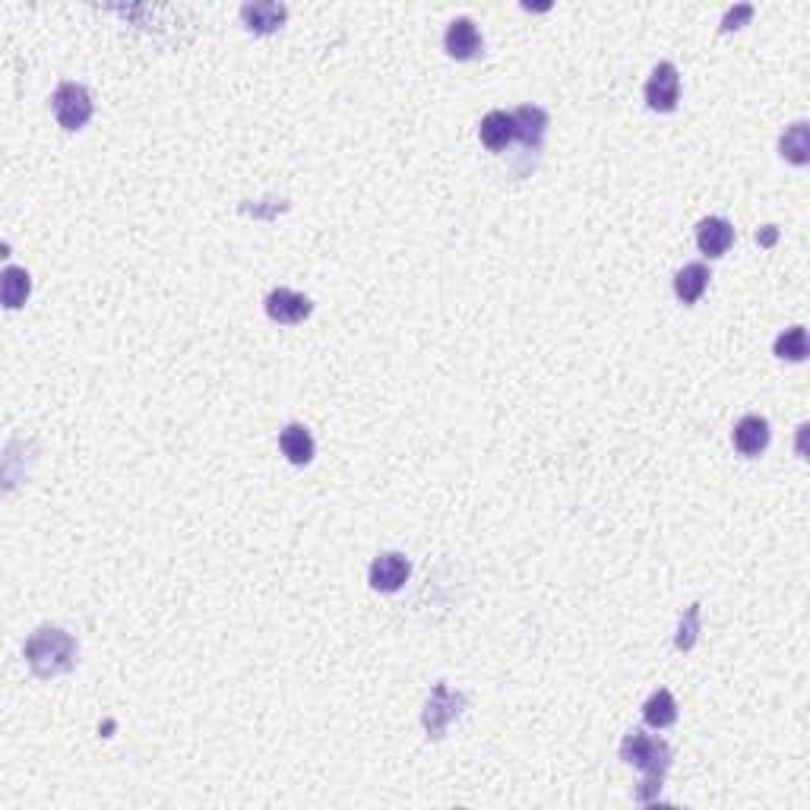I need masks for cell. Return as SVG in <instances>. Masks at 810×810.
<instances>
[{"instance_id": "obj_17", "label": "cell", "mask_w": 810, "mask_h": 810, "mask_svg": "<svg viewBox=\"0 0 810 810\" xmlns=\"http://www.w3.org/2000/svg\"><path fill=\"white\" fill-rule=\"evenodd\" d=\"M779 152H782V159L792 162V165H807L810 162V127H807V121H798V124H792L782 133Z\"/></svg>"}, {"instance_id": "obj_1", "label": "cell", "mask_w": 810, "mask_h": 810, "mask_svg": "<svg viewBox=\"0 0 810 810\" xmlns=\"http://www.w3.org/2000/svg\"><path fill=\"white\" fill-rule=\"evenodd\" d=\"M621 760L643 773V782H640V788H636V801L640 804L659 801L662 782H665L671 760H674L668 741L652 738V735H646V731H630V735L621 741Z\"/></svg>"}, {"instance_id": "obj_11", "label": "cell", "mask_w": 810, "mask_h": 810, "mask_svg": "<svg viewBox=\"0 0 810 810\" xmlns=\"http://www.w3.org/2000/svg\"><path fill=\"white\" fill-rule=\"evenodd\" d=\"M241 19L250 32L257 35H269L285 26L288 19V7L285 4H276V0H257V4H244L241 7Z\"/></svg>"}, {"instance_id": "obj_2", "label": "cell", "mask_w": 810, "mask_h": 810, "mask_svg": "<svg viewBox=\"0 0 810 810\" xmlns=\"http://www.w3.org/2000/svg\"><path fill=\"white\" fill-rule=\"evenodd\" d=\"M76 652L80 646L61 627H38L23 646L26 662L38 678H54V674L70 671L76 665Z\"/></svg>"}, {"instance_id": "obj_18", "label": "cell", "mask_w": 810, "mask_h": 810, "mask_svg": "<svg viewBox=\"0 0 810 810\" xmlns=\"http://www.w3.org/2000/svg\"><path fill=\"white\" fill-rule=\"evenodd\" d=\"M29 292H32V279H29L26 269L23 266H7L4 276H0V298H4V304L10 307V311L23 307Z\"/></svg>"}, {"instance_id": "obj_7", "label": "cell", "mask_w": 810, "mask_h": 810, "mask_svg": "<svg viewBox=\"0 0 810 810\" xmlns=\"http://www.w3.org/2000/svg\"><path fill=\"white\" fill-rule=\"evenodd\" d=\"M314 304L307 295L301 292H292V288H273V292L266 295V314L269 320H276L282 326H295V323H304L311 317Z\"/></svg>"}, {"instance_id": "obj_8", "label": "cell", "mask_w": 810, "mask_h": 810, "mask_svg": "<svg viewBox=\"0 0 810 810\" xmlns=\"http://www.w3.org/2000/svg\"><path fill=\"white\" fill-rule=\"evenodd\" d=\"M409 576H412L409 557L399 554V551H387V554L374 557L368 580L377 592H399L405 583H409Z\"/></svg>"}, {"instance_id": "obj_21", "label": "cell", "mask_w": 810, "mask_h": 810, "mask_svg": "<svg viewBox=\"0 0 810 810\" xmlns=\"http://www.w3.org/2000/svg\"><path fill=\"white\" fill-rule=\"evenodd\" d=\"M754 16V7L750 4H741V7H731L722 19V32H731V29H741L747 19Z\"/></svg>"}, {"instance_id": "obj_5", "label": "cell", "mask_w": 810, "mask_h": 810, "mask_svg": "<svg viewBox=\"0 0 810 810\" xmlns=\"http://www.w3.org/2000/svg\"><path fill=\"white\" fill-rule=\"evenodd\" d=\"M681 102V73L671 61L655 64L646 80V105L659 114H671Z\"/></svg>"}, {"instance_id": "obj_10", "label": "cell", "mask_w": 810, "mask_h": 810, "mask_svg": "<svg viewBox=\"0 0 810 810\" xmlns=\"http://www.w3.org/2000/svg\"><path fill=\"white\" fill-rule=\"evenodd\" d=\"M731 244H735V228H731L728 219L722 216H709L697 225V247L703 250V254L709 260H716V257H725Z\"/></svg>"}, {"instance_id": "obj_19", "label": "cell", "mask_w": 810, "mask_h": 810, "mask_svg": "<svg viewBox=\"0 0 810 810\" xmlns=\"http://www.w3.org/2000/svg\"><path fill=\"white\" fill-rule=\"evenodd\" d=\"M776 355L782 361H804L807 358V330L804 326H788L776 339Z\"/></svg>"}, {"instance_id": "obj_15", "label": "cell", "mask_w": 810, "mask_h": 810, "mask_svg": "<svg viewBox=\"0 0 810 810\" xmlns=\"http://www.w3.org/2000/svg\"><path fill=\"white\" fill-rule=\"evenodd\" d=\"M709 266L706 263H687L678 276H674V295L684 304H697L709 288Z\"/></svg>"}, {"instance_id": "obj_6", "label": "cell", "mask_w": 810, "mask_h": 810, "mask_svg": "<svg viewBox=\"0 0 810 810\" xmlns=\"http://www.w3.org/2000/svg\"><path fill=\"white\" fill-rule=\"evenodd\" d=\"M443 48H447L453 61H475L485 51V38H481L478 26L469 16H456L447 26V35H443Z\"/></svg>"}, {"instance_id": "obj_22", "label": "cell", "mask_w": 810, "mask_h": 810, "mask_svg": "<svg viewBox=\"0 0 810 810\" xmlns=\"http://www.w3.org/2000/svg\"><path fill=\"white\" fill-rule=\"evenodd\" d=\"M776 238H779V231H776V225H766L763 231H757V241H760L763 247H769V244H773Z\"/></svg>"}, {"instance_id": "obj_12", "label": "cell", "mask_w": 810, "mask_h": 810, "mask_svg": "<svg viewBox=\"0 0 810 810\" xmlns=\"http://www.w3.org/2000/svg\"><path fill=\"white\" fill-rule=\"evenodd\" d=\"M279 450L282 456L292 462V466H307V462L314 459L317 453V443L311 437V431L304 428V424L292 421V424H285L282 434H279Z\"/></svg>"}, {"instance_id": "obj_9", "label": "cell", "mask_w": 810, "mask_h": 810, "mask_svg": "<svg viewBox=\"0 0 810 810\" xmlns=\"http://www.w3.org/2000/svg\"><path fill=\"white\" fill-rule=\"evenodd\" d=\"M769 437H773V431H769V421L763 415H744L738 424H735V431H731V443H735V450L741 456H760L766 447H769Z\"/></svg>"}, {"instance_id": "obj_20", "label": "cell", "mask_w": 810, "mask_h": 810, "mask_svg": "<svg viewBox=\"0 0 810 810\" xmlns=\"http://www.w3.org/2000/svg\"><path fill=\"white\" fill-rule=\"evenodd\" d=\"M700 640V605L693 602L684 614H681V624H678V636H674V646L681 652H690Z\"/></svg>"}, {"instance_id": "obj_14", "label": "cell", "mask_w": 810, "mask_h": 810, "mask_svg": "<svg viewBox=\"0 0 810 810\" xmlns=\"http://www.w3.org/2000/svg\"><path fill=\"white\" fill-rule=\"evenodd\" d=\"M513 124H516V140L523 146L538 149L545 140V130H548V111L538 108V105H523V108L513 111Z\"/></svg>"}, {"instance_id": "obj_3", "label": "cell", "mask_w": 810, "mask_h": 810, "mask_svg": "<svg viewBox=\"0 0 810 810\" xmlns=\"http://www.w3.org/2000/svg\"><path fill=\"white\" fill-rule=\"evenodd\" d=\"M51 105H54V118L64 130H83L92 118V95L83 83H61L51 95Z\"/></svg>"}, {"instance_id": "obj_13", "label": "cell", "mask_w": 810, "mask_h": 810, "mask_svg": "<svg viewBox=\"0 0 810 810\" xmlns=\"http://www.w3.org/2000/svg\"><path fill=\"white\" fill-rule=\"evenodd\" d=\"M478 137L491 152L507 149L516 140V124H513V111H491L481 118Z\"/></svg>"}, {"instance_id": "obj_16", "label": "cell", "mask_w": 810, "mask_h": 810, "mask_svg": "<svg viewBox=\"0 0 810 810\" xmlns=\"http://www.w3.org/2000/svg\"><path fill=\"white\" fill-rule=\"evenodd\" d=\"M643 719L649 728H671L674 722H678V703H674L671 697V690H655L652 697L643 703Z\"/></svg>"}, {"instance_id": "obj_4", "label": "cell", "mask_w": 810, "mask_h": 810, "mask_svg": "<svg viewBox=\"0 0 810 810\" xmlns=\"http://www.w3.org/2000/svg\"><path fill=\"white\" fill-rule=\"evenodd\" d=\"M462 709H466V693L450 690L447 684H434L431 697H428L424 712H421L424 731H428L431 738H443V735H447L450 722L462 716Z\"/></svg>"}]
</instances>
